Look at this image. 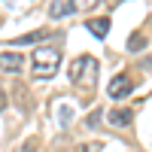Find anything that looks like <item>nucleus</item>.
<instances>
[{
	"label": "nucleus",
	"mask_w": 152,
	"mask_h": 152,
	"mask_svg": "<svg viewBox=\"0 0 152 152\" xmlns=\"http://www.w3.org/2000/svg\"><path fill=\"white\" fill-rule=\"evenodd\" d=\"M70 82L73 85H79V88H91L94 82H97V58H91V55H79L70 64Z\"/></svg>",
	"instance_id": "obj_1"
},
{
	"label": "nucleus",
	"mask_w": 152,
	"mask_h": 152,
	"mask_svg": "<svg viewBox=\"0 0 152 152\" xmlns=\"http://www.w3.org/2000/svg\"><path fill=\"white\" fill-rule=\"evenodd\" d=\"M58 67H61V52H58V49L40 46V49L34 52V64H31V70H34L37 79H49V76H55Z\"/></svg>",
	"instance_id": "obj_2"
},
{
	"label": "nucleus",
	"mask_w": 152,
	"mask_h": 152,
	"mask_svg": "<svg viewBox=\"0 0 152 152\" xmlns=\"http://www.w3.org/2000/svg\"><path fill=\"white\" fill-rule=\"evenodd\" d=\"M107 91H110L113 100H122L125 94H131V91H134V82L128 79V76H113L110 85H107Z\"/></svg>",
	"instance_id": "obj_3"
},
{
	"label": "nucleus",
	"mask_w": 152,
	"mask_h": 152,
	"mask_svg": "<svg viewBox=\"0 0 152 152\" xmlns=\"http://www.w3.org/2000/svg\"><path fill=\"white\" fill-rule=\"evenodd\" d=\"M24 67V58L18 52H0V70H6V73H18Z\"/></svg>",
	"instance_id": "obj_4"
},
{
	"label": "nucleus",
	"mask_w": 152,
	"mask_h": 152,
	"mask_svg": "<svg viewBox=\"0 0 152 152\" xmlns=\"http://www.w3.org/2000/svg\"><path fill=\"white\" fill-rule=\"evenodd\" d=\"M73 0H52L49 3V18H67L70 12H73Z\"/></svg>",
	"instance_id": "obj_5"
},
{
	"label": "nucleus",
	"mask_w": 152,
	"mask_h": 152,
	"mask_svg": "<svg viewBox=\"0 0 152 152\" xmlns=\"http://www.w3.org/2000/svg\"><path fill=\"white\" fill-rule=\"evenodd\" d=\"M85 28L91 31V34L97 37V40H104V37L110 34V18H107V15H104V18H91V21L85 24Z\"/></svg>",
	"instance_id": "obj_6"
},
{
	"label": "nucleus",
	"mask_w": 152,
	"mask_h": 152,
	"mask_svg": "<svg viewBox=\"0 0 152 152\" xmlns=\"http://www.w3.org/2000/svg\"><path fill=\"white\" fill-rule=\"evenodd\" d=\"M49 37V28H40V31H34V34H24V37H15L12 40V46H31V43H40Z\"/></svg>",
	"instance_id": "obj_7"
},
{
	"label": "nucleus",
	"mask_w": 152,
	"mask_h": 152,
	"mask_svg": "<svg viewBox=\"0 0 152 152\" xmlns=\"http://www.w3.org/2000/svg\"><path fill=\"white\" fill-rule=\"evenodd\" d=\"M131 110H113L110 113V125H116V128H128L131 125Z\"/></svg>",
	"instance_id": "obj_8"
},
{
	"label": "nucleus",
	"mask_w": 152,
	"mask_h": 152,
	"mask_svg": "<svg viewBox=\"0 0 152 152\" xmlns=\"http://www.w3.org/2000/svg\"><path fill=\"white\" fill-rule=\"evenodd\" d=\"M143 46H146V37H143V34H134L131 40H128V49H131V52H137V49H143Z\"/></svg>",
	"instance_id": "obj_9"
},
{
	"label": "nucleus",
	"mask_w": 152,
	"mask_h": 152,
	"mask_svg": "<svg viewBox=\"0 0 152 152\" xmlns=\"http://www.w3.org/2000/svg\"><path fill=\"white\" fill-rule=\"evenodd\" d=\"M15 152H37V140L31 137V140H24V143H18V146H15Z\"/></svg>",
	"instance_id": "obj_10"
},
{
	"label": "nucleus",
	"mask_w": 152,
	"mask_h": 152,
	"mask_svg": "<svg viewBox=\"0 0 152 152\" xmlns=\"http://www.w3.org/2000/svg\"><path fill=\"white\" fill-rule=\"evenodd\" d=\"M73 3H76V9H82V12H88V9H91V6L97 3V0H73Z\"/></svg>",
	"instance_id": "obj_11"
},
{
	"label": "nucleus",
	"mask_w": 152,
	"mask_h": 152,
	"mask_svg": "<svg viewBox=\"0 0 152 152\" xmlns=\"http://www.w3.org/2000/svg\"><path fill=\"white\" fill-rule=\"evenodd\" d=\"M97 122H100V110H97V113H91V116H88V128H97Z\"/></svg>",
	"instance_id": "obj_12"
},
{
	"label": "nucleus",
	"mask_w": 152,
	"mask_h": 152,
	"mask_svg": "<svg viewBox=\"0 0 152 152\" xmlns=\"http://www.w3.org/2000/svg\"><path fill=\"white\" fill-rule=\"evenodd\" d=\"M3 110H6V91L0 88V113H3Z\"/></svg>",
	"instance_id": "obj_13"
}]
</instances>
